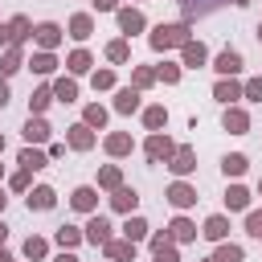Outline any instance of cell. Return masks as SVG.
Listing matches in <instances>:
<instances>
[{
	"label": "cell",
	"instance_id": "836d02e7",
	"mask_svg": "<svg viewBox=\"0 0 262 262\" xmlns=\"http://www.w3.org/2000/svg\"><path fill=\"white\" fill-rule=\"evenodd\" d=\"M53 102H57V98H53V82H45V86H37V90L29 94V115H45Z\"/></svg>",
	"mask_w": 262,
	"mask_h": 262
},
{
	"label": "cell",
	"instance_id": "f907efd6",
	"mask_svg": "<svg viewBox=\"0 0 262 262\" xmlns=\"http://www.w3.org/2000/svg\"><path fill=\"white\" fill-rule=\"evenodd\" d=\"M8 98H12V90H8V78H0V111L8 106Z\"/></svg>",
	"mask_w": 262,
	"mask_h": 262
},
{
	"label": "cell",
	"instance_id": "bcb514c9",
	"mask_svg": "<svg viewBox=\"0 0 262 262\" xmlns=\"http://www.w3.org/2000/svg\"><path fill=\"white\" fill-rule=\"evenodd\" d=\"M246 233L262 242V209H246Z\"/></svg>",
	"mask_w": 262,
	"mask_h": 262
},
{
	"label": "cell",
	"instance_id": "94428289",
	"mask_svg": "<svg viewBox=\"0 0 262 262\" xmlns=\"http://www.w3.org/2000/svg\"><path fill=\"white\" fill-rule=\"evenodd\" d=\"M201 262H217V258H213V254H209V258H201Z\"/></svg>",
	"mask_w": 262,
	"mask_h": 262
},
{
	"label": "cell",
	"instance_id": "4fadbf2b",
	"mask_svg": "<svg viewBox=\"0 0 262 262\" xmlns=\"http://www.w3.org/2000/svg\"><path fill=\"white\" fill-rule=\"evenodd\" d=\"M20 135H25V143L41 147V143H49L53 127H49V119H45V115H29V119H25V127H20Z\"/></svg>",
	"mask_w": 262,
	"mask_h": 262
},
{
	"label": "cell",
	"instance_id": "e575fe53",
	"mask_svg": "<svg viewBox=\"0 0 262 262\" xmlns=\"http://www.w3.org/2000/svg\"><path fill=\"white\" fill-rule=\"evenodd\" d=\"M221 172H225V180H237V176H246V172H250V156H242V151H229V156H221Z\"/></svg>",
	"mask_w": 262,
	"mask_h": 262
},
{
	"label": "cell",
	"instance_id": "3957f363",
	"mask_svg": "<svg viewBox=\"0 0 262 262\" xmlns=\"http://www.w3.org/2000/svg\"><path fill=\"white\" fill-rule=\"evenodd\" d=\"M164 201H168V205H172L176 213H188V209H192V205H196L201 196H196V184H188V180H180V176H176V180L168 184Z\"/></svg>",
	"mask_w": 262,
	"mask_h": 262
},
{
	"label": "cell",
	"instance_id": "e0dca14e",
	"mask_svg": "<svg viewBox=\"0 0 262 262\" xmlns=\"http://www.w3.org/2000/svg\"><path fill=\"white\" fill-rule=\"evenodd\" d=\"M180 66H184V70H205V66H209V45L196 41V37H192L188 45H180Z\"/></svg>",
	"mask_w": 262,
	"mask_h": 262
},
{
	"label": "cell",
	"instance_id": "44dd1931",
	"mask_svg": "<svg viewBox=\"0 0 262 262\" xmlns=\"http://www.w3.org/2000/svg\"><path fill=\"white\" fill-rule=\"evenodd\" d=\"M135 254H139V246L127 242V237H111V242L102 246V258H106V262H135Z\"/></svg>",
	"mask_w": 262,
	"mask_h": 262
},
{
	"label": "cell",
	"instance_id": "484cf974",
	"mask_svg": "<svg viewBox=\"0 0 262 262\" xmlns=\"http://www.w3.org/2000/svg\"><path fill=\"white\" fill-rule=\"evenodd\" d=\"M29 70L41 74V78L57 74V53H53V49H33V53H29Z\"/></svg>",
	"mask_w": 262,
	"mask_h": 262
},
{
	"label": "cell",
	"instance_id": "52a82bcc",
	"mask_svg": "<svg viewBox=\"0 0 262 262\" xmlns=\"http://www.w3.org/2000/svg\"><path fill=\"white\" fill-rule=\"evenodd\" d=\"M147 242H151V262H180V246L172 242L168 229H156Z\"/></svg>",
	"mask_w": 262,
	"mask_h": 262
},
{
	"label": "cell",
	"instance_id": "6125c7cd",
	"mask_svg": "<svg viewBox=\"0 0 262 262\" xmlns=\"http://www.w3.org/2000/svg\"><path fill=\"white\" fill-rule=\"evenodd\" d=\"M258 41H262V20H258Z\"/></svg>",
	"mask_w": 262,
	"mask_h": 262
},
{
	"label": "cell",
	"instance_id": "ac0fdd59",
	"mask_svg": "<svg viewBox=\"0 0 262 262\" xmlns=\"http://www.w3.org/2000/svg\"><path fill=\"white\" fill-rule=\"evenodd\" d=\"M29 66V53H25V45H8V49H0V78H12V74H20Z\"/></svg>",
	"mask_w": 262,
	"mask_h": 262
},
{
	"label": "cell",
	"instance_id": "83f0119b",
	"mask_svg": "<svg viewBox=\"0 0 262 262\" xmlns=\"http://www.w3.org/2000/svg\"><path fill=\"white\" fill-rule=\"evenodd\" d=\"M16 164H20V168H29V172H41V168H49V151H41V147L25 143V147L16 151Z\"/></svg>",
	"mask_w": 262,
	"mask_h": 262
},
{
	"label": "cell",
	"instance_id": "30bf717a",
	"mask_svg": "<svg viewBox=\"0 0 262 262\" xmlns=\"http://www.w3.org/2000/svg\"><path fill=\"white\" fill-rule=\"evenodd\" d=\"M25 205H29V213H49L57 205V188L53 184H33L25 192Z\"/></svg>",
	"mask_w": 262,
	"mask_h": 262
},
{
	"label": "cell",
	"instance_id": "816d5d0a",
	"mask_svg": "<svg viewBox=\"0 0 262 262\" xmlns=\"http://www.w3.org/2000/svg\"><path fill=\"white\" fill-rule=\"evenodd\" d=\"M8 45H16V41H12V29L0 25V49H8Z\"/></svg>",
	"mask_w": 262,
	"mask_h": 262
},
{
	"label": "cell",
	"instance_id": "d4e9b609",
	"mask_svg": "<svg viewBox=\"0 0 262 262\" xmlns=\"http://www.w3.org/2000/svg\"><path fill=\"white\" fill-rule=\"evenodd\" d=\"M201 237H205V242H213V246H217V242H225V237H229V217H225V213H213V217H205V225H201Z\"/></svg>",
	"mask_w": 262,
	"mask_h": 262
},
{
	"label": "cell",
	"instance_id": "6da1fadb",
	"mask_svg": "<svg viewBox=\"0 0 262 262\" xmlns=\"http://www.w3.org/2000/svg\"><path fill=\"white\" fill-rule=\"evenodd\" d=\"M192 41V25L188 20H160V25H151V33H147V45L156 49V53H168V49H180V45H188Z\"/></svg>",
	"mask_w": 262,
	"mask_h": 262
},
{
	"label": "cell",
	"instance_id": "9f6ffc18",
	"mask_svg": "<svg viewBox=\"0 0 262 262\" xmlns=\"http://www.w3.org/2000/svg\"><path fill=\"white\" fill-rule=\"evenodd\" d=\"M4 209H8V192L0 188V213H4Z\"/></svg>",
	"mask_w": 262,
	"mask_h": 262
},
{
	"label": "cell",
	"instance_id": "f1b7e54d",
	"mask_svg": "<svg viewBox=\"0 0 262 262\" xmlns=\"http://www.w3.org/2000/svg\"><path fill=\"white\" fill-rule=\"evenodd\" d=\"M250 201H254V196H250V188H246V184H237V180H233V184L225 188V209H229V213H246V209H250Z\"/></svg>",
	"mask_w": 262,
	"mask_h": 262
},
{
	"label": "cell",
	"instance_id": "2e32d148",
	"mask_svg": "<svg viewBox=\"0 0 262 262\" xmlns=\"http://www.w3.org/2000/svg\"><path fill=\"white\" fill-rule=\"evenodd\" d=\"M66 37H74L78 45H86V41L94 37V12H74V16L66 20Z\"/></svg>",
	"mask_w": 262,
	"mask_h": 262
},
{
	"label": "cell",
	"instance_id": "f6af8a7d",
	"mask_svg": "<svg viewBox=\"0 0 262 262\" xmlns=\"http://www.w3.org/2000/svg\"><path fill=\"white\" fill-rule=\"evenodd\" d=\"M29 188H33V172L29 168H16L8 176V192H29Z\"/></svg>",
	"mask_w": 262,
	"mask_h": 262
},
{
	"label": "cell",
	"instance_id": "ffe728a7",
	"mask_svg": "<svg viewBox=\"0 0 262 262\" xmlns=\"http://www.w3.org/2000/svg\"><path fill=\"white\" fill-rule=\"evenodd\" d=\"M221 127H225L229 135H246V131H250V111H246L242 102L225 106V115H221Z\"/></svg>",
	"mask_w": 262,
	"mask_h": 262
},
{
	"label": "cell",
	"instance_id": "c3c4849f",
	"mask_svg": "<svg viewBox=\"0 0 262 262\" xmlns=\"http://www.w3.org/2000/svg\"><path fill=\"white\" fill-rule=\"evenodd\" d=\"M90 4H94V12H119L123 8L119 0H90Z\"/></svg>",
	"mask_w": 262,
	"mask_h": 262
},
{
	"label": "cell",
	"instance_id": "681fc988",
	"mask_svg": "<svg viewBox=\"0 0 262 262\" xmlns=\"http://www.w3.org/2000/svg\"><path fill=\"white\" fill-rule=\"evenodd\" d=\"M66 147H70V143H49L45 151H49V160H61V156H66Z\"/></svg>",
	"mask_w": 262,
	"mask_h": 262
},
{
	"label": "cell",
	"instance_id": "d590c367",
	"mask_svg": "<svg viewBox=\"0 0 262 262\" xmlns=\"http://www.w3.org/2000/svg\"><path fill=\"white\" fill-rule=\"evenodd\" d=\"M20 254H25L29 262H45V258H49V237L29 233V237H25V246H20Z\"/></svg>",
	"mask_w": 262,
	"mask_h": 262
},
{
	"label": "cell",
	"instance_id": "680465c9",
	"mask_svg": "<svg viewBox=\"0 0 262 262\" xmlns=\"http://www.w3.org/2000/svg\"><path fill=\"white\" fill-rule=\"evenodd\" d=\"M233 4H237V8H246V4H250V0H233Z\"/></svg>",
	"mask_w": 262,
	"mask_h": 262
},
{
	"label": "cell",
	"instance_id": "8992f818",
	"mask_svg": "<svg viewBox=\"0 0 262 262\" xmlns=\"http://www.w3.org/2000/svg\"><path fill=\"white\" fill-rule=\"evenodd\" d=\"M111 111H115V115H135V111H143V90H135V86H115Z\"/></svg>",
	"mask_w": 262,
	"mask_h": 262
},
{
	"label": "cell",
	"instance_id": "be15d7a7",
	"mask_svg": "<svg viewBox=\"0 0 262 262\" xmlns=\"http://www.w3.org/2000/svg\"><path fill=\"white\" fill-rule=\"evenodd\" d=\"M0 180H4V164H0Z\"/></svg>",
	"mask_w": 262,
	"mask_h": 262
},
{
	"label": "cell",
	"instance_id": "1f68e13d",
	"mask_svg": "<svg viewBox=\"0 0 262 262\" xmlns=\"http://www.w3.org/2000/svg\"><path fill=\"white\" fill-rule=\"evenodd\" d=\"M102 57H106L111 66H127V61H131V41H127V37H115V41H106Z\"/></svg>",
	"mask_w": 262,
	"mask_h": 262
},
{
	"label": "cell",
	"instance_id": "b9f144b4",
	"mask_svg": "<svg viewBox=\"0 0 262 262\" xmlns=\"http://www.w3.org/2000/svg\"><path fill=\"white\" fill-rule=\"evenodd\" d=\"M156 78H160L164 86H176V82L184 78V66H180V61H160V66H156Z\"/></svg>",
	"mask_w": 262,
	"mask_h": 262
},
{
	"label": "cell",
	"instance_id": "f35d334b",
	"mask_svg": "<svg viewBox=\"0 0 262 262\" xmlns=\"http://www.w3.org/2000/svg\"><path fill=\"white\" fill-rule=\"evenodd\" d=\"M8 29H12V41H16V45H29V41H33V20H29V16L16 12V16L8 20Z\"/></svg>",
	"mask_w": 262,
	"mask_h": 262
},
{
	"label": "cell",
	"instance_id": "9a60e30c",
	"mask_svg": "<svg viewBox=\"0 0 262 262\" xmlns=\"http://www.w3.org/2000/svg\"><path fill=\"white\" fill-rule=\"evenodd\" d=\"M168 172L180 176V180H188V176L196 172V151H192L188 143H180V147L172 151V160H168Z\"/></svg>",
	"mask_w": 262,
	"mask_h": 262
},
{
	"label": "cell",
	"instance_id": "60d3db41",
	"mask_svg": "<svg viewBox=\"0 0 262 262\" xmlns=\"http://www.w3.org/2000/svg\"><path fill=\"white\" fill-rule=\"evenodd\" d=\"M213 258H217V262H246V250H242L237 242H229V237H225V242H217Z\"/></svg>",
	"mask_w": 262,
	"mask_h": 262
},
{
	"label": "cell",
	"instance_id": "8d00e7d4",
	"mask_svg": "<svg viewBox=\"0 0 262 262\" xmlns=\"http://www.w3.org/2000/svg\"><path fill=\"white\" fill-rule=\"evenodd\" d=\"M106 119H111V111H106L102 102H86V106H82V123H86V127L106 131Z\"/></svg>",
	"mask_w": 262,
	"mask_h": 262
},
{
	"label": "cell",
	"instance_id": "d6a6232c",
	"mask_svg": "<svg viewBox=\"0 0 262 262\" xmlns=\"http://www.w3.org/2000/svg\"><path fill=\"white\" fill-rule=\"evenodd\" d=\"M53 98L57 102H78V78L74 74H61V78H53Z\"/></svg>",
	"mask_w": 262,
	"mask_h": 262
},
{
	"label": "cell",
	"instance_id": "cb8c5ba5",
	"mask_svg": "<svg viewBox=\"0 0 262 262\" xmlns=\"http://www.w3.org/2000/svg\"><path fill=\"white\" fill-rule=\"evenodd\" d=\"M168 233H172V242H176V246H184V242H196V233H201V229H196V221H192V217L176 213V217L168 221Z\"/></svg>",
	"mask_w": 262,
	"mask_h": 262
},
{
	"label": "cell",
	"instance_id": "d6986e66",
	"mask_svg": "<svg viewBox=\"0 0 262 262\" xmlns=\"http://www.w3.org/2000/svg\"><path fill=\"white\" fill-rule=\"evenodd\" d=\"M213 98H217L221 106H233V102L246 98V90H242L237 78H217V82H213Z\"/></svg>",
	"mask_w": 262,
	"mask_h": 262
},
{
	"label": "cell",
	"instance_id": "ab89813d",
	"mask_svg": "<svg viewBox=\"0 0 262 262\" xmlns=\"http://www.w3.org/2000/svg\"><path fill=\"white\" fill-rule=\"evenodd\" d=\"M160 78H156V66H131V86L135 90H151Z\"/></svg>",
	"mask_w": 262,
	"mask_h": 262
},
{
	"label": "cell",
	"instance_id": "277c9868",
	"mask_svg": "<svg viewBox=\"0 0 262 262\" xmlns=\"http://www.w3.org/2000/svg\"><path fill=\"white\" fill-rule=\"evenodd\" d=\"M115 25H119V37H135V33H147V16H143V8H135V4H127V8H119L115 12Z\"/></svg>",
	"mask_w": 262,
	"mask_h": 262
},
{
	"label": "cell",
	"instance_id": "7402d4cb",
	"mask_svg": "<svg viewBox=\"0 0 262 262\" xmlns=\"http://www.w3.org/2000/svg\"><path fill=\"white\" fill-rule=\"evenodd\" d=\"M90 70H94V53H90L86 45H78V49H70V53H66V74L82 78V74H90Z\"/></svg>",
	"mask_w": 262,
	"mask_h": 262
},
{
	"label": "cell",
	"instance_id": "ee69618b",
	"mask_svg": "<svg viewBox=\"0 0 262 262\" xmlns=\"http://www.w3.org/2000/svg\"><path fill=\"white\" fill-rule=\"evenodd\" d=\"M180 4H184V20L192 25L196 16H205V12H209L213 4H221V0H180Z\"/></svg>",
	"mask_w": 262,
	"mask_h": 262
},
{
	"label": "cell",
	"instance_id": "9c48e42d",
	"mask_svg": "<svg viewBox=\"0 0 262 262\" xmlns=\"http://www.w3.org/2000/svg\"><path fill=\"white\" fill-rule=\"evenodd\" d=\"M66 143H70V151H90V147L98 143V131H94V127H86V123L78 119V123H70V127H66Z\"/></svg>",
	"mask_w": 262,
	"mask_h": 262
},
{
	"label": "cell",
	"instance_id": "5b68a950",
	"mask_svg": "<svg viewBox=\"0 0 262 262\" xmlns=\"http://www.w3.org/2000/svg\"><path fill=\"white\" fill-rule=\"evenodd\" d=\"M242 66H246L242 49H229V45H225V49H221V53L209 61V70H213L217 78H237V74H242Z\"/></svg>",
	"mask_w": 262,
	"mask_h": 262
},
{
	"label": "cell",
	"instance_id": "4dcf8cb0",
	"mask_svg": "<svg viewBox=\"0 0 262 262\" xmlns=\"http://www.w3.org/2000/svg\"><path fill=\"white\" fill-rule=\"evenodd\" d=\"M53 242H57L61 250H78V246L86 242V229H78V225H70V221H66V225H57V229H53Z\"/></svg>",
	"mask_w": 262,
	"mask_h": 262
},
{
	"label": "cell",
	"instance_id": "f546056e",
	"mask_svg": "<svg viewBox=\"0 0 262 262\" xmlns=\"http://www.w3.org/2000/svg\"><path fill=\"white\" fill-rule=\"evenodd\" d=\"M123 237L127 242H143V237H151V225H147V217H139V213H127V221H123Z\"/></svg>",
	"mask_w": 262,
	"mask_h": 262
},
{
	"label": "cell",
	"instance_id": "7c38bea8",
	"mask_svg": "<svg viewBox=\"0 0 262 262\" xmlns=\"http://www.w3.org/2000/svg\"><path fill=\"white\" fill-rule=\"evenodd\" d=\"M82 229H86V242H90V246H98V250H102V246H106V242L115 237V225H111V221H106L102 213H90Z\"/></svg>",
	"mask_w": 262,
	"mask_h": 262
},
{
	"label": "cell",
	"instance_id": "5bb4252c",
	"mask_svg": "<svg viewBox=\"0 0 262 262\" xmlns=\"http://www.w3.org/2000/svg\"><path fill=\"white\" fill-rule=\"evenodd\" d=\"M102 151H106L111 160H123V156H131V151H135V139H131V131H106V135H102Z\"/></svg>",
	"mask_w": 262,
	"mask_h": 262
},
{
	"label": "cell",
	"instance_id": "db71d44e",
	"mask_svg": "<svg viewBox=\"0 0 262 262\" xmlns=\"http://www.w3.org/2000/svg\"><path fill=\"white\" fill-rule=\"evenodd\" d=\"M8 242V225H4V217H0V246Z\"/></svg>",
	"mask_w": 262,
	"mask_h": 262
},
{
	"label": "cell",
	"instance_id": "11a10c76",
	"mask_svg": "<svg viewBox=\"0 0 262 262\" xmlns=\"http://www.w3.org/2000/svg\"><path fill=\"white\" fill-rule=\"evenodd\" d=\"M0 262H16V258H12V254H8L4 246H0Z\"/></svg>",
	"mask_w": 262,
	"mask_h": 262
},
{
	"label": "cell",
	"instance_id": "7bdbcfd3",
	"mask_svg": "<svg viewBox=\"0 0 262 262\" xmlns=\"http://www.w3.org/2000/svg\"><path fill=\"white\" fill-rule=\"evenodd\" d=\"M90 86H94V90H115V66L90 70Z\"/></svg>",
	"mask_w": 262,
	"mask_h": 262
},
{
	"label": "cell",
	"instance_id": "91938a15",
	"mask_svg": "<svg viewBox=\"0 0 262 262\" xmlns=\"http://www.w3.org/2000/svg\"><path fill=\"white\" fill-rule=\"evenodd\" d=\"M258 196H262V176H258Z\"/></svg>",
	"mask_w": 262,
	"mask_h": 262
},
{
	"label": "cell",
	"instance_id": "7a4b0ae2",
	"mask_svg": "<svg viewBox=\"0 0 262 262\" xmlns=\"http://www.w3.org/2000/svg\"><path fill=\"white\" fill-rule=\"evenodd\" d=\"M176 147H180V143H176L168 131H147V139H143V156H147V164H168Z\"/></svg>",
	"mask_w": 262,
	"mask_h": 262
},
{
	"label": "cell",
	"instance_id": "6f0895ef",
	"mask_svg": "<svg viewBox=\"0 0 262 262\" xmlns=\"http://www.w3.org/2000/svg\"><path fill=\"white\" fill-rule=\"evenodd\" d=\"M4 147H8V143H4V135H0V156H4Z\"/></svg>",
	"mask_w": 262,
	"mask_h": 262
},
{
	"label": "cell",
	"instance_id": "74e56055",
	"mask_svg": "<svg viewBox=\"0 0 262 262\" xmlns=\"http://www.w3.org/2000/svg\"><path fill=\"white\" fill-rule=\"evenodd\" d=\"M98 188H102V192L123 188V168H119V164H102V168H98Z\"/></svg>",
	"mask_w": 262,
	"mask_h": 262
},
{
	"label": "cell",
	"instance_id": "f5cc1de1",
	"mask_svg": "<svg viewBox=\"0 0 262 262\" xmlns=\"http://www.w3.org/2000/svg\"><path fill=\"white\" fill-rule=\"evenodd\" d=\"M53 262H82V258H78V254H74V250H61V254H57V258H53Z\"/></svg>",
	"mask_w": 262,
	"mask_h": 262
},
{
	"label": "cell",
	"instance_id": "ba28073f",
	"mask_svg": "<svg viewBox=\"0 0 262 262\" xmlns=\"http://www.w3.org/2000/svg\"><path fill=\"white\" fill-rule=\"evenodd\" d=\"M66 41V29L57 25V20H41V25H33V45L37 49H57Z\"/></svg>",
	"mask_w": 262,
	"mask_h": 262
},
{
	"label": "cell",
	"instance_id": "7dc6e473",
	"mask_svg": "<svg viewBox=\"0 0 262 262\" xmlns=\"http://www.w3.org/2000/svg\"><path fill=\"white\" fill-rule=\"evenodd\" d=\"M242 90H246V98H250V102H262V74H258V78H246V82H242Z\"/></svg>",
	"mask_w": 262,
	"mask_h": 262
},
{
	"label": "cell",
	"instance_id": "4316f807",
	"mask_svg": "<svg viewBox=\"0 0 262 262\" xmlns=\"http://www.w3.org/2000/svg\"><path fill=\"white\" fill-rule=\"evenodd\" d=\"M139 119H143V131H164L168 127V106L164 102H147L139 111Z\"/></svg>",
	"mask_w": 262,
	"mask_h": 262
},
{
	"label": "cell",
	"instance_id": "8fae6325",
	"mask_svg": "<svg viewBox=\"0 0 262 262\" xmlns=\"http://www.w3.org/2000/svg\"><path fill=\"white\" fill-rule=\"evenodd\" d=\"M98 192H102L98 184H78V188L70 192V209H74V213H86V217L98 213Z\"/></svg>",
	"mask_w": 262,
	"mask_h": 262
},
{
	"label": "cell",
	"instance_id": "603a6c76",
	"mask_svg": "<svg viewBox=\"0 0 262 262\" xmlns=\"http://www.w3.org/2000/svg\"><path fill=\"white\" fill-rule=\"evenodd\" d=\"M106 205H111L115 213H123V217H127V213H135V209H139V192H135L131 184H123V188H115V192L106 196Z\"/></svg>",
	"mask_w": 262,
	"mask_h": 262
}]
</instances>
